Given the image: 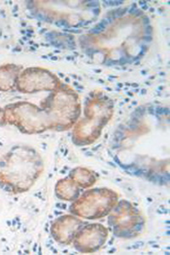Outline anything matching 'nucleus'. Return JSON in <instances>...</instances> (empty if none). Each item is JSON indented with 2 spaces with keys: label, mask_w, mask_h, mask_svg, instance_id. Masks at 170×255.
I'll return each instance as SVG.
<instances>
[{
  "label": "nucleus",
  "mask_w": 170,
  "mask_h": 255,
  "mask_svg": "<svg viewBox=\"0 0 170 255\" xmlns=\"http://www.w3.org/2000/svg\"><path fill=\"white\" fill-rule=\"evenodd\" d=\"M41 162L32 148L16 145L0 159V186L18 194L28 191L39 174Z\"/></svg>",
  "instance_id": "obj_1"
},
{
  "label": "nucleus",
  "mask_w": 170,
  "mask_h": 255,
  "mask_svg": "<svg viewBox=\"0 0 170 255\" xmlns=\"http://www.w3.org/2000/svg\"><path fill=\"white\" fill-rule=\"evenodd\" d=\"M93 194L92 191H88L72 203L70 211L78 217L86 220H98L109 215L115 208L118 203V196L114 192L102 194L101 190H96Z\"/></svg>",
  "instance_id": "obj_2"
},
{
  "label": "nucleus",
  "mask_w": 170,
  "mask_h": 255,
  "mask_svg": "<svg viewBox=\"0 0 170 255\" xmlns=\"http://www.w3.org/2000/svg\"><path fill=\"white\" fill-rule=\"evenodd\" d=\"M124 209L121 203L116 205L111 212L108 222L113 226V232L118 238H136L144 229V217L141 212L124 201Z\"/></svg>",
  "instance_id": "obj_3"
},
{
  "label": "nucleus",
  "mask_w": 170,
  "mask_h": 255,
  "mask_svg": "<svg viewBox=\"0 0 170 255\" xmlns=\"http://www.w3.org/2000/svg\"><path fill=\"white\" fill-rule=\"evenodd\" d=\"M109 231L101 224H85L73 239L74 248L80 253H94L98 251L107 242Z\"/></svg>",
  "instance_id": "obj_4"
},
{
  "label": "nucleus",
  "mask_w": 170,
  "mask_h": 255,
  "mask_svg": "<svg viewBox=\"0 0 170 255\" xmlns=\"http://www.w3.org/2000/svg\"><path fill=\"white\" fill-rule=\"evenodd\" d=\"M84 223L73 215H64L53 223L51 234L58 243L70 244L73 242L77 232Z\"/></svg>",
  "instance_id": "obj_5"
},
{
  "label": "nucleus",
  "mask_w": 170,
  "mask_h": 255,
  "mask_svg": "<svg viewBox=\"0 0 170 255\" xmlns=\"http://www.w3.org/2000/svg\"><path fill=\"white\" fill-rule=\"evenodd\" d=\"M20 67L14 65H7L0 67V90H11L17 82Z\"/></svg>",
  "instance_id": "obj_6"
}]
</instances>
